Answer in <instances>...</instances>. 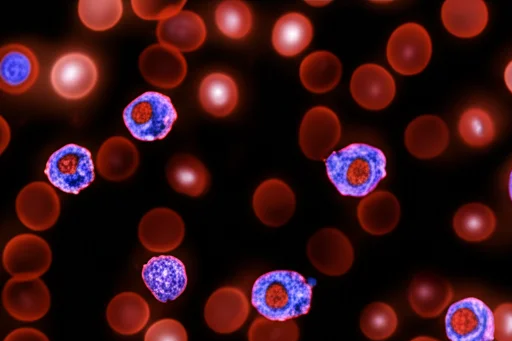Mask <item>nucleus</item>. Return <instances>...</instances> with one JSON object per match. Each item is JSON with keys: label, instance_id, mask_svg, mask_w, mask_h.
<instances>
[{"label": "nucleus", "instance_id": "nucleus-1", "mask_svg": "<svg viewBox=\"0 0 512 341\" xmlns=\"http://www.w3.org/2000/svg\"><path fill=\"white\" fill-rule=\"evenodd\" d=\"M386 156L377 147L351 143L325 159L326 173L343 196L365 197L386 177Z\"/></svg>", "mask_w": 512, "mask_h": 341}, {"label": "nucleus", "instance_id": "nucleus-2", "mask_svg": "<svg viewBox=\"0 0 512 341\" xmlns=\"http://www.w3.org/2000/svg\"><path fill=\"white\" fill-rule=\"evenodd\" d=\"M312 285L300 273L274 270L259 276L251 290L258 313L274 321H287L309 312Z\"/></svg>", "mask_w": 512, "mask_h": 341}, {"label": "nucleus", "instance_id": "nucleus-3", "mask_svg": "<svg viewBox=\"0 0 512 341\" xmlns=\"http://www.w3.org/2000/svg\"><path fill=\"white\" fill-rule=\"evenodd\" d=\"M177 118L170 97L157 91L142 93L123 111V121L131 135L147 142L165 138Z\"/></svg>", "mask_w": 512, "mask_h": 341}, {"label": "nucleus", "instance_id": "nucleus-4", "mask_svg": "<svg viewBox=\"0 0 512 341\" xmlns=\"http://www.w3.org/2000/svg\"><path fill=\"white\" fill-rule=\"evenodd\" d=\"M44 173L56 188L69 194H79L95 178L91 152L74 143L66 144L50 155Z\"/></svg>", "mask_w": 512, "mask_h": 341}, {"label": "nucleus", "instance_id": "nucleus-5", "mask_svg": "<svg viewBox=\"0 0 512 341\" xmlns=\"http://www.w3.org/2000/svg\"><path fill=\"white\" fill-rule=\"evenodd\" d=\"M431 54V38L427 30L415 22L400 25L387 43V60L402 75L420 73L429 63Z\"/></svg>", "mask_w": 512, "mask_h": 341}, {"label": "nucleus", "instance_id": "nucleus-6", "mask_svg": "<svg viewBox=\"0 0 512 341\" xmlns=\"http://www.w3.org/2000/svg\"><path fill=\"white\" fill-rule=\"evenodd\" d=\"M98 78V66L94 59L79 51L61 55L50 72L53 90L67 100L87 97L96 87Z\"/></svg>", "mask_w": 512, "mask_h": 341}, {"label": "nucleus", "instance_id": "nucleus-7", "mask_svg": "<svg viewBox=\"0 0 512 341\" xmlns=\"http://www.w3.org/2000/svg\"><path fill=\"white\" fill-rule=\"evenodd\" d=\"M445 329L450 341H493L494 314L482 300L466 297L448 308Z\"/></svg>", "mask_w": 512, "mask_h": 341}, {"label": "nucleus", "instance_id": "nucleus-8", "mask_svg": "<svg viewBox=\"0 0 512 341\" xmlns=\"http://www.w3.org/2000/svg\"><path fill=\"white\" fill-rule=\"evenodd\" d=\"M5 270L17 279H35L43 275L52 261L48 243L41 237L24 233L10 239L3 251Z\"/></svg>", "mask_w": 512, "mask_h": 341}, {"label": "nucleus", "instance_id": "nucleus-9", "mask_svg": "<svg viewBox=\"0 0 512 341\" xmlns=\"http://www.w3.org/2000/svg\"><path fill=\"white\" fill-rule=\"evenodd\" d=\"M306 251L312 265L328 276L345 274L354 261L350 240L336 228H323L313 234Z\"/></svg>", "mask_w": 512, "mask_h": 341}, {"label": "nucleus", "instance_id": "nucleus-10", "mask_svg": "<svg viewBox=\"0 0 512 341\" xmlns=\"http://www.w3.org/2000/svg\"><path fill=\"white\" fill-rule=\"evenodd\" d=\"M340 136L341 125L334 111L325 106H316L303 117L299 129V145L309 159L324 160Z\"/></svg>", "mask_w": 512, "mask_h": 341}, {"label": "nucleus", "instance_id": "nucleus-11", "mask_svg": "<svg viewBox=\"0 0 512 341\" xmlns=\"http://www.w3.org/2000/svg\"><path fill=\"white\" fill-rule=\"evenodd\" d=\"M15 208L22 224L34 231H43L56 223L60 214V199L48 183L35 181L19 192Z\"/></svg>", "mask_w": 512, "mask_h": 341}, {"label": "nucleus", "instance_id": "nucleus-12", "mask_svg": "<svg viewBox=\"0 0 512 341\" xmlns=\"http://www.w3.org/2000/svg\"><path fill=\"white\" fill-rule=\"evenodd\" d=\"M2 301L6 311L20 321H36L50 308V293L39 279H9L3 289Z\"/></svg>", "mask_w": 512, "mask_h": 341}, {"label": "nucleus", "instance_id": "nucleus-13", "mask_svg": "<svg viewBox=\"0 0 512 341\" xmlns=\"http://www.w3.org/2000/svg\"><path fill=\"white\" fill-rule=\"evenodd\" d=\"M250 311L246 294L234 286H224L208 298L204 317L207 325L217 333H232L245 323Z\"/></svg>", "mask_w": 512, "mask_h": 341}, {"label": "nucleus", "instance_id": "nucleus-14", "mask_svg": "<svg viewBox=\"0 0 512 341\" xmlns=\"http://www.w3.org/2000/svg\"><path fill=\"white\" fill-rule=\"evenodd\" d=\"M139 69L150 84L171 89L179 86L187 74V63L178 50L157 43L148 46L139 56Z\"/></svg>", "mask_w": 512, "mask_h": 341}, {"label": "nucleus", "instance_id": "nucleus-15", "mask_svg": "<svg viewBox=\"0 0 512 341\" xmlns=\"http://www.w3.org/2000/svg\"><path fill=\"white\" fill-rule=\"evenodd\" d=\"M185 234L181 216L174 210L159 207L147 212L138 227L141 244L152 252H169L177 248Z\"/></svg>", "mask_w": 512, "mask_h": 341}, {"label": "nucleus", "instance_id": "nucleus-16", "mask_svg": "<svg viewBox=\"0 0 512 341\" xmlns=\"http://www.w3.org/2000/svg\"><path fill=\"white\" fill-rule=\"evenodd\" d=\"M141 276L151 294L162 303L177 299L188 282L185 264L172 255L150 258L143 265Z\"/></svg>", "mask_w": 512, "mask_h": 341}, {"label": "nucleus", "instance_id": "nucleus-17", "mask_svg": "<svg viewBox=\"0 0 512 341\" xmlns=\"http://www.w3.org/2000/svg\"><path fill=\"white\" fill-rule=\"evenodd\" d=\"M0 88L19 95L28 91L39 75V62L35 53L25 45L13 43L0 50Z\"/></svg>", "mask_w": 512, "mask_h": 341}, {"label": "nucleus", "instance_id": "nucleus-18", "mask_svg": "<svg viewBox=\"0 0 512 341\" xmlns=\"http://www.w3.org/2000/svg\"><path fill=\"white\" fill-rule=\"evenodd\" d=\"M350 91L361 107L368 110H381L393 100L396 85L392 75L384 67L367 63L354 71Z\"/></svg>", "mask_w": 512, "mask_h": 341}, {"label": "nucleus", "instance_id": "nucleus-19", "mask_svg": "<svg viewBox=\"0 0 512 341\" xmlns=\"http://www.w3.org/2000/svg\"><path fill=\"white\" fill-rule=\"evenodd\" d=\"M253 210L265 225L279 227L293 216L296 199L292 189L282 180L272 178L263 181L255 190Z\"/></svg>", "mask_w": 512, "mask_h": 341}, {"label": "nucleus", "instance_id": "nucleus-20", "mask_svg": "<svg viewBox=\"0 0 512 341\" xmlns=\"http://www.w3.org/2000/svg\"><path fill=\"white\" fill-rule=\"evenodd\" d=\"M206 35L203 19L190 10H181L176 15L159 21L156 29L159 43L179 52L198 49L204 43Z\"/></svg>", "mask_w": 512, "mask_h": 341}, {"label": "nucleus", "instance_id": "nucleus-21", "mask_svg": "<svg viewBox=\"0 0 512 341\" xmlns=\"http://www.w3.org/2000/svg\"><path fill=\"white\" fill-rule=\"evenodd\" d=\"M407 150L420 159L440 155L449 144L446 123L437 116L423 115L409 123L404 136Z\"/></svg>", "mask_w": 512, "mask_h": 341}, {"label": "nucleus", "instance_id": "nucleus-22", "mask_svg": "<svg viewBox=\"0 0 512 341\" xmlns=\"http://www.w3.org/2000/svg\"><path fill=\"white\" fill-rule=\"evenodd\" d=\"M453 297L448 281L435 274H418L408 290V301L413 311L423 318L441 314Z\"/></svg>", "mask_w": 512, "mask_h": 341}, {"label": "nucleus", "instance_id": "nucleus-23", "mask_svg": "<svg viewBox=\"0 0 512 341\" xmlns=\"http://www.w3.org/2000/svg\"><path fill=\"white\" fill-rule=\"evenodd\" d=\"M139 165V152L127 138L113 136L100 146L96 168L109 181H122L134 174Z\"/></svg>", "mask_w": 512, "mask_h": 341}, {"label": "nucleus", "instance_id": "nucleus-24", "mask_svg": "<svg viewBox=\"0 0 512 341\" xmlns=\"http://www.w3.org/2000/svg\"><path fill=\"white\" fill-rule=\"evenodd\" d=\"M357 218L364 231L372 235L391 232L399 222L400 204L388 191H375L358 204Z\"/></svg>", "mask_w": 512, "mask_h": 341}, {"label": "nucleus", "instance_id": "nucleus-25", "mask_svg": "<svg viewBox=\"0 0 512 341\" xmlns=\"http://www.w3.org/2000/svg\"><path fill=\"white\" fill-rule=\"evenodd\" d=\"M488 9L482 0H446L441 19L449 33L459 38L479 35L488 23Z\"/></svg>", "mask_w": 512, "mask_h": 341}, {"label": "nucleus", "instance_id": "nucleus-26", "mask_svg": "<svg viewBox=\"0 0 512 341\" xmlns=\"http://www.w3.org/2000/svg\"><path fill=\"white\" fill-rule=\"evenodd\" d=\"M110 327L122 335L141 331L150 317L146 300L135 292H122L109 302L106 311Z\"/></svg>", "mask_w": 512, "mask_h": 341}, {"label": "nucleus", "instance_id": "nucleus-27", "mask_svg": "<svg viewBox=\"0 0 512 341\" xmlns=\"http://www.w3.org/2000/svg\"><path fill=\"white\" fill-rule=\"evenodd\" d=\"M166 178L176 192L192 197L202 195L210 184V174L205 165L187 153H179L170 158L166 166Z\"/></svg>", "mask_w": 512, "mask_h": 341}, {"label": "nucleus", "instance_id": "nucleus-28", "mask_svg": "<svg viewBox=\"0 0 512 341\" xmlns=\"http://www.w3.org/2000/svg\"><path fill=\"white\" fill-rule=\"evenodd\" d=\"M198 97L207 113L215 117H226L238 104L239 90L231 76L214 72L202 79Z\"/></svg>", "mask_w": 512, "mask_h": 341}, {"label": "nucleus", "instance_id": "nucleus-29", "mask_svg": "<svg viewBox=\"0 0 512 341\" xmlns=\"http://www.w3.org/2000/svg\"><path fill=\"white\" fill-rule=\"evenodd\" d=\"M312 37L313 26L309 18L302 13L289 12L276 21L272 44L280 55L291 57L306 49Z\"/></svg>", "mask_w": 512, "mask_h": 341}, {"label": "nucleus", "instance_id": "nucleus-30", "mask_svg": "<svg viewBox=\"0 0 512 341\" xmlns=\"http://www.w3.org/2000/svg\"><path fill=\"white\" fill-rule=\"evenodd\" d=\"M342 74L340 60L328 51H316L301 62L299 75L304 87L313 93H326L339 82Z\"/></svg>", "mask_w": 512, "mask_h": 341}, {"label": "nucleus", "instance_id": "nucleus-31", "mask_svg": "<svg viewBox=\"0 0 512 341\" xmlns=\"http://www.w3.org/2000/svg\"><path fill=\"white\" fill-rule=\"evenodd\" d=\"M455 233L468 242H480L489 238L496 228L494 212L481 203L461 206L454 215Z\"/></svg>", "mask_w": 512, "mask_h": 341}, {"label": "nucleus", "instance_id": "nucleus-32", "mask_svg": "<svg viewBox=\"0 0 512 341\" xmlns=\"http://www.w3.org/2000/svg\"><path fill=\"white\" fill-rule=\"evenodd\" d=\"M458 133L470 147H484L496 136V125L491 114L481 107H470L460 116Z\"/></svg>", "mask_w": 512, "mask_h": 341}, {"label": "nucleus", "instance_id": "nucleus-33", "mask_svg": "<svg viewBox=\"0 0 512 341\" xmlns=\"http://www.w3.org/2000/svg\"><path fill=\"white\" fill-rule=\"evenodd\" d=\"M215 23L219 31L228 38L241 39L247 36L253 26V14L243 1L227 0L215 10Z\"/></svg>", "mask_w": 512, "mask_h": 341}, {"label": "nucleus", "instance_id": "nucleus-34", "mask_svg": "<svg viewBox=\"0 0 512 341\" xmlns=\"http://www.w3.org/2000/svg\"><path fill=\"white\" fill-rule=\"evenodd\" d=\"M123 15L121 0H80L78 16L93 31H106L114 27Z\"/></svg>", "mask_w": 512, "mask_h": 341}, {"label": "nucleus", "instance_id": "nucleus-35", "mask_svg": "<svg viewBox=\"0 0 512 341\" xmlns=\"http://www.w3.org/2000/svg\"><path fill=\"white\" fill-rule=\"evenodd\" d=\"M398 326L395 310L384 302H373L365 307L360 317L362 333L369 339L381 341L394 334Z\"/></svg>", "mask_w": 512, "mask_h": 341}, {"label": "nucleus", "instance_id": "nucleus-36", "mask_svg": "<svg viewBox=\"0 0 512 341\" xmlns=\"http://www.w3.org/2000/svg\"><path fill=\"white\" fill-rule=\"evenodd\" d=\"M299 328L292 320L274 321L265 317L256 318L248 331L249 341H298Z\"/></svg>", "mask_w": 512, "mask_h": 341}, {"label": "nucleus", "instance_id": "nucleus-37", "mask_svg": "<svg viewBox=\"0 0 512 341\" xmlns=\"http://www.w3.org/2000/svg\"><path fill=\"white\" fill-rule=\"evenodd\" d=\"M186 4L185 0H164V1H131L134 13L144 20L163 21L179 13Z\"/></svg>", "mask_w": 512, "mask_h": 341}, {"label": "nucleus", "instance_id": "nucleus-38", "mask_svg": "<svg viewBox=\"0 0 512 341\" xmlns=\"http://www.w3.org/2000/svg\"><path fill=\"white\" fill-rule=\"evenodd\" d=\"M144 341H188V338L184 326L179 321L164 318L148 328Z\"/></svg>", "mask_w": 512, "mask_h": 341}, {"label": "nucleus", "instance_id": "nucleus-39", "mask_svg": "<svg viewBox=\"0 0 512 341\" xmlns=\"http://www.w3.org/2000/svg\"><path fill=\"white\" fill-rule=\"evenodd\" d=\"M494 339L512 341V303L500 304L494 311Z\"/></svg>", "mask_w": 512, "mask_h": 341}, {"label": "nucleus", "instance_id": "nucleus-40", "mask_svg": "<svg viewBox=\"0 0 512 341\" xmlns=\"http://www.w3.org/2000/svg\"><path fill=\"white\" fill-rule=\"evenodd\" d=\"M4 341H49V339L35 328L24 327L13 330Z\"/></svg>", "mask_w": 512, "mask_h": 341}, {"label": "nucleus", "instance_id": "nucleus-41", "mask_svg": "<svg viewBox=\"0 0 512 341\" xmlns=\"http://www.w3.org/2000/svg\"><path fill=\"white\" fill-rule=\"evenodd\" d=\"M0 121H1V124H0V131H1L0 153H2L10 141V128L2 116L0 117Z\"/></svg>", "mask_w": 512, "mask_h": 341}, {"label": "nucleus", "instance_id": "nucleus-42", "mask_svg": "<svg viewBox=\"0 0 512 341\" xmlns=\"http://www.w3.org/2000/svg\"><path fill=\"white\" fill-rule=\"evenodd\" d=\"M504 81L507 88L512 93V60L509 61L504 70Z\"/></svg>", "mask_w": 512, "mask_h": 341}, {"label": "nucleus", "instance_id": "nucleus-43", "mask_svg": "<svg viewBox=\"0 0 512 341\" xmlns=\"http://www.w3.org/2000/svg\"><path fill=\"white\" fill-rule=\"evenodd\" d=\"M410 341H439V340L432 338V337H428V336H418V337L413 338Z\"/></svg>", "mask_w": 512, "mask_h": 341}, {"label": "nucleus", "instance_id": "nucleus-44", "mask_svg": "<svg viewBox=\"0 0 512 341\" xmlns=\"http://www.w3.org/2000/svg\"><path fill=\"white\" fill-rule=\"evenodd\" d=\"M508 191H509L510 199L512 201V170H511L510 175H509Z\"/></svg>", "mask_w": 512, "mask_h": 341}, {"label": "nucleus", "instance_id": "nucleus-45", "mask_svg": "<svg viewBox=\"0 0 512 341\" xmlns=\"http://www.w3.org/2000/svg\"><path fill=\"white\" fill-rule=\"evenodd\" d=\"M308 4H315L314 6H319L318 4H322V5H325V4H328L329 1H307Z\"/></svg>", "mask_w": 512, "mask_h": 341}]
</instances>
